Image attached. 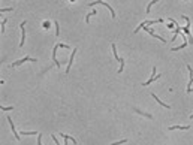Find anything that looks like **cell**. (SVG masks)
<instances>
[{
	"label": "cell",
	"mask_w": 193,
	"mask_h": 145,
	"mask_svg": "<svg viewBox=\"0 0 193 145\" xmlns=\"http://www.w3.org/2000/svg\"><path fill=\"white\" fill-rule=\"evenodd\" d=\"M24 61H36V58H32V57H24V58H21V60H18V61H14L11 66L12 67H17V66H20L21 63H24Z\"/></svg>",
	"instance_id": "1"
},
{
	"label": "cell",
	"mask_w": 193,
	"mask_h": 145,
	"mask_svg": "<svg viewBox=\"0 0 193 145\" xmlns=\"http://www.w3.org/2000/svg\"><path fill=\"white\" fill-rule=\"evenodd\" d=\"M75 54H77V50H74V51H72V54H70V58H69V63H67V67H66V74H69V72H70L72 63H74V60H75Z\"/></svg>",
	"instance_id": "2"
},
{
	"label": "cell",
	"mask_w": 193,
	"mask_h": 145,
	"mask_svg": "<svg viewBox=\"0 0 193 145\" xmlns=\"http://www.w3.org/2000/svg\"><path fill=\"white\" fill-rule=\"evenodd\" d=\"M153 72H154V74L151 75V78H150L148 81H145V82H142V85H145V87H147V85H150V84H151L153 81H156V79H157V78L160 76V74H159V75H156V67H153Z\"/></svg>",
	"instance_id": "3"
},
{
	"label": "cell",
	"mask_w": 193,
	"mask_h": 145,
	"mask_svg": "<svg viewBox=\"0 0 193 145\" xmlns=\"http://www.w3.org/2000/svg\"><path fill=\"white\" fill-rule=\"evenodd\" d=\"M24 26H26V21L21 22V42H20V46L24 45V39H26V29H24Z\"/></svg>",
	"instance_id": "4"
},
{
	"label": "cell",
	"mask_w": 193,
	"mask_h": 145,
	"mask_svg": "<svg viewBox=\"0 0 193 145\" xmlns=\"http://www.w3.org/2000/svg\"><path fill=\"white\" fill-rule=\"evenodd\" d=\"M8 121H9V124H11V129H12V133H14V135H15V138H17V139L20 141V135H18V133L15 132V126H14V121H12V118H11V117H8Z\"/></svg>",
	"instance_id": "5"
},
{
	"label": "cell",
	"mask_w": 193,
	"mask_h": 145,
	"mask_svg": "<svg viewBox=\"0 0 193 145\" xmlns=\"http://www.w3.org/2000/svg\"><path fill=\"white\" fill-rule=\"evenodd\" d=\"M190 126H171L169 130H189Z\"/></svg>",
	"instance_id": "6"
},
{
	"label": "cell",
	"mask_w": 193,
	"mask_h": 145,
	"mask_svg": "<svg viewBox=\"0 0 193 145\" xmlns=\"http://www.w3.org/2000/svg\"><path fill=\"white\" fill-rule=\"evenodd\" d=\"M145 32H147V33H150V35H151V36H154V38H159V39H160L162 42H166V40H165L163 38H160V36H159L157 33H154V32H153L151 29H148V27H145Z\"/></svg>",
	"instance_id": "7"
},
{
	"label": "cell",
	"mask_w": 193,
	"mask_h": 145,
	"mask_svg": "<svg viewBox=\"0 0 193 145\" xmlns=\"http://www.w3.org/2000/svg\"><path fill=\"white\" fill-rule=\"evenodd\" d=\"M135 112H136V114H141V115H144V117H147V118H153L151 114H148V112H142V111L138 109V108H135Z\"/></svg>",
	"instance_id": "8"
},
{
	"label": "cell",
	"mask_w": 193,
	"mask_h": 145,
	"mask_svg": "<svg viewBox=\"0 0 193 145\" xmlns=\"http://www.w3.org/2000/svg\"><path fill=\"white\" fill-rule=\"evenodd\" d=\"M151 97H154V99H156V100L159 102V105H163V106H165L166 109H171V106H169V105H166V103H163L162 100H159V97H157V96H156V94H151Z\"/></svg>",
	"instance_id": "9"
},
{
	"label": "cell",
	"mask_w": 193,
	"mask_h": 145,
	"mask_svg": "<svg viewBox=\"0 0 193 145\" xmlns=\"http://www.w3.org/2000/svg\"><path fill=\"white\" fill-rule=\"evenodd\" d=\"M61 135V138L63 139H69L70 142H74V144H77V141H75V138H72V136H69V135H66V133H60Z\"/></svg>",
	"instance_id": "10"
},
{
	"label": "cell",
	"mask_w": 193,
	"mask_h": 145,
	"mask_svg": "<svg viewBox=\"0 0 193 145\" xmlns=\"http://www.w3.org/2000/svg\"><path fill=\"white\" fill-rule=\"evenodd\" d=\"M111 48H112V53H114V57H115V60H118V61H120V57H118V54H117V48H115V43H112V45H111Z\"/></svg>",
	"instance_id": "11"
},
{
	"label": "cell",
	"mask_w": 193,
	"mask_h": 145,
	"mask_svg": "<svg viewBox=\"0 0 193 145\" xmlns=\"http://www.w3.org/2000/svg\"><path fill=\"white\" fill-rule=\"evenodd\" d=\"M100 3H102L103 6H106V8H108V9L111 11V15H112V17H115V14H114V9L111 8V5H108V3H105V2H100Z\"/></svg>",
	"instance_id": "12"
},
{
	"label": "cell",
	"mask_w": 193,
	"mask_h": 145,
	"mask_svg": "<svg viewBox=\"0 0 193 145\" xmlns=\"http://www.w3.org/2000/svg\"><path fill=\"white\" fill-rule=\"evenodd\" d=\"M94 14H98V12H96V11H91L90 14H87V17H85V22H87V24H88V21H90V17L94 15Z\"/></svg>",
	"instance_id": "13"
},
{
	"label": "cell",
	"mask_w": 193,
	"mask_h": 145,
	"mask_svg": "<svg viewBox=\"0 0 193 145\" xmlns=\"http://www.w3.org/2000/svg\"><path fill=\"white\" fill-rule=\"evenodd\" d=\"M54 26H56V35H59L60 33V27H59V22L57 21H54Z\"/></svg>",
	"instance_id": "14"
},
{
	"label": "cell",
	"mask_w": 193,
	"mask_h": 145,
	"mask_svg": "<svg viewBox=\"0 0 193 145\" xmlns=\"http://www.w3.org/2000/svg\"><path fill=\"white\" fill-rule=\"evenodd\" d=\"M60 48H63V50H69V45H64V43H59Z\"/></svg>",
	"instance_id": "15"
},
{
	"label": "cell",
	"mask_w": 193,
	"mask_h": 145,
	"mask_svg": "<svg viewBox=\"0 0 193 145\" xmlns=\"http://www.w3.org/2000/svg\"><path fill=\"white\" fill-rule=\"evenodd\" d=\"M123 142H126V139H121V141H118V142H114V144H111V145H121Z\"/></svg>",
	"instance_id": "16"
},
{
	"label": "cell",
	"mask_w": 193,
	"mask_h": 145,
	"mask_svg": "<svg viewBox=\"0 0 193 145\" xmlns=\"http://www.w3.org/2000/svg\"><path fill=\"white\" fill-rule=\"evenodd\" d=\"M154 3H156V2H150V3H148V6H147V14L150 12V8H151V6H153Z\"/></svg>",
	"instance_id": "17"
},
{
	"label": "cell",
	"mask_w": 193,
	"mask_h": 145,
	"mask_svg": "<svg viewBox=\"0 0 193 145\" xmlns=\"http://www.w3.org/2000/svg\"><path fill=\"white\" fill-rule=\"evenodd\" d=\"M9 11H14V8H2V12H9Z\"/></svg>",
	"instance_id": "18"
},
{
	"label": "cell",
	"mask_w": 193,
	"mask_h": 145,
	"mask_svg": "<svg viewBox=\"0 0 193 145\" xmlns=\"http://www.w3.org/2000/svg\"><path fill=\"white\" fill-rule=\"evenodd\" d=\"M43 27H45V29L50 27V21H45V22H43Z\"/></svg>",
	"instance_id": "19"
},
{
	"label": "cell",
	"mask_w": 193,
	"mask_h": 145,
	"mask_svg": "<svg viewBox=\"0 0 193 145\" xmlns=\"http://www.w3.org/2000/svg\"><path fill=\"white\" fill-rule=\"evenodd\" d=\"M2 109H3V111H11V109H14V108H12V106H8V108H5V106H2Z\"/></svg>",
	"instance_id": "20"
},
{
	"label": "cell",
	"mask_w": 193,
	"mask_h": 145,
	"mask_svg": "<svg viewBox=\"0 0 193 145\" xmlns=\"http://www.w3.org/2000/svg\"><path fill=\"white\" fill-rule=\"evenodd\" d=\"M51 138H53V141H54V142H56V145H60V144H59V142H57V138H56V136H54V135H51Z\"/></svg>",
	"instance_id": "21"
},
{
	"label": "cell",
	"mask_w": 193,
	"mask_h": 145,
	"mask_svg": "<svg viewBox=\"0 0 193 145\" xmlns=\"http://www.w3.org/2000/svg\"><path fill=\"white\" fill-rule=\"evenodd\" d=\"M38 145H42V142H40V133H39V138H38Z\"/></svg>",
	"instance_id": "22"
}]
</instances>
